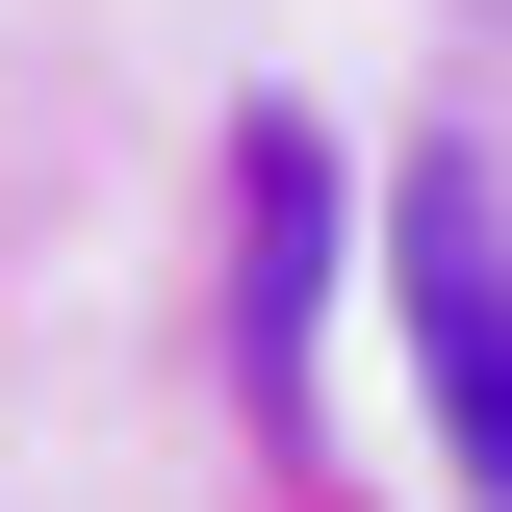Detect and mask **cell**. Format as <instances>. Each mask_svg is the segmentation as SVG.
I'll return each mask as SVG.
<instances>
[{
	"mask_svg": "<svg viewBox=\"0 0 512 512\" xmlns=\"http://www.w3.org/2000/svg\"><path fill=\"white\" fill-rule=\"evenodd\" d=\"M308 282H333V154H308V128H256V410L308 384Z\"/></svg>",
	"mask_w": 512,
	"mask_h": 512,
	"instance_id": "obj_2",
	"label": "cell"
},
{
	"mask_svg": "<svg viewBox=\"0 0 512 512\" xmlns=\"http://www.w3.org/2000/svg\"><path fill=\"white\" fill-rule=\"evenodd\" d=\"M384 282H410V359H436V436H461V487L512 512V231H487V180H410V231H384Z\"/></svg>",
	"mask_w": 512,
	"mask_h": 512,
	"instance_id": "obj_1",
	"label": "cell"
}]
</instances>
